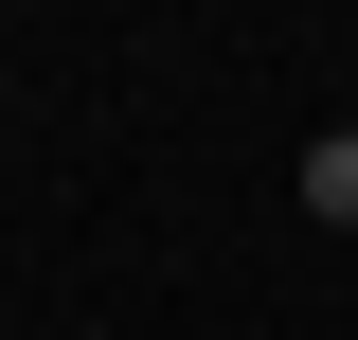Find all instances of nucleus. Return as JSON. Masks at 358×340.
Segmentation results:
<instances>
[{
    "mask_svg": "<svg viewBox=\"0 0 358 340\" xmlns=\"http://www.w3.org/2000/svg\"><path fill=\"white\" fill-rule=\"evenodd\" d=\"M287 197H305V215H322V233H358V126H322V143H305V162H287Z\"/></svg>",
    "mask_w": 358,
    "mask_h": 340,
    "instance_id": "f257e3e1",
    "label": "nucleus"
}]
</instances>
